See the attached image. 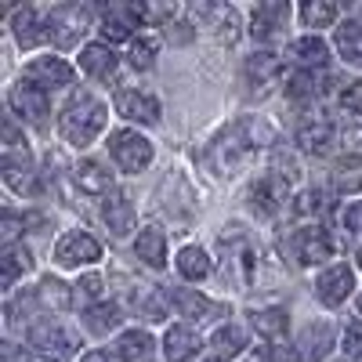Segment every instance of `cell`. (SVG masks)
<instances>
[{"label": "cell", "instance_id": "obj_1", "mask_svg": "<svg viewBox=\"0 0 362 362\" xmlns=\"http://www.w3.org/2000/svg\"><path fill=\"white\" fill-rule=\"evenodd\" d=\"M268 138H272V131L264 124H257V119H239L232 131H225L214 145H210V167L225 177L235 167H243L254 148H261V141H268Z\"/></svg>", "mask_w": 362, "mask_h": 362}, {"label": "cell", "instance_id": "obj_2", "mask_svg": "<svg viewBox=\"0 0 362 362\" xmlns=\"http://www.w3.org/2000/svg\"><path fill=\"white\" fill-rule=\"evenodd\" d=\"M102 127H105V105L90 95H76L58 116V131L69 145H90L102 134Z\"/></svg>", "mask_w": 362, "mask_h": 362}, {"label": "cell", "instance_id": "obj_3", "mask_svg": "<svg viewBox=\"0 0 362 362\" xmlns=\"http://www.w3.org/2000/svg\"><path fill=\"white\" fill-rule=\"evenodd\" d=\"M4 181L8 189L18 196H37L40 192V177L33 170V156H29L25 141L11 124H4Z\"/></svg>", "mask_w": 362, "mask_h": 362}, {"label": "cell", "instance_id": "obj_4", "mask_svg": "<svg viewBox=\"0 0 362 362\" xmlns=\"http://www.w3.org/2000/svg\"><path fill=\"white\" fill-rule=\"evenodd\" d=\"M283 254L297 264V268H312L319 261H326L334 254V239H329L326 228L308 225V228H297L290 239H283Z\"/></svg>", "mask_w": 362, "mask_h": 362}, {"label": "cell", "instance_id": "obj_5", "mask_svg": "<svg viewBox=\"0 0 362 362\" xmlns=\"http://www.w3.org/2000/svg\"><path fill=\"white\" fill-rule=\"evenodd\" d=\"M95 18V8L90 4H58L47 11V37L58 44V47H73L80 29H87V22Z\"/></svg>", "mask_w": 362, "mask_h": 362}, {"label": "cell", "instance_id": "obj_6", "mask_svg": "<svg viewBox=\"0 0 362 362\" xmlns=\"http://www.w3.org/2000/svg\"><path fill=\"white\" fill-rule=\"evenodd\" d=\"M29 351L47 358V362H66L76 351V337L62 322H37L29 329Z\"/></svg>", "mask_w": 362, "mask_h": 362}, {"label": "cell", "instance_id": "obj_7", "mask_svg": "<svg viewBox=\"0 0 362 362\" xmlns=\"http://www.w3.org/2000/svg\"><path fill=\"white\" fill-rule=\"evenodd\" d=\"M109 153H112L119 170L138 174V170H145L148 163H153V141H148L145 134H138V131H116L109 138Z\"/></svg>", "mask_w": 362, "mask_h": 362}, {"label": "cell", "instance_id": "obj_8", "mask_svg": "<svg viewBox=\"0 0 362 362\" xmlns=\"http://www.w3.org/2000/svg\"><path fill=\"white\" fill-rule=\"evenodd\" d=\"M283 66H279V54L276 51H254L247 54V62H243V83H247V95L254 98H264L272 83L279 80Z\"/></svg>", "mask_w": 362, "mask_h": 362}, {"label": "cell", "instance_id": "obj_9", "mask_svg": "<svg viewBox=\"0 0 362 362\" xmlns=\"http://www.w3.org/2000/svg\"><path fill=\"white\" fill-rule=\"evenodd\" d=\"M141 18H148L141 4H105L102 8V33H105V40H116V44L131 40L134 29H141Z\"/></svg>", "mask_w": 362, "mask_h": 362}, {"label": "cell", "instance_id": "obj_10", "mask_svg": "<svg viewBox=\"0 0 362 362\" xmlns=\"http://www.w3.org/2000/svg\"><path fill=\"white\" fill-rule=\"evenodd\" d=\"M98 257H102V243L87 232H66L54 247V261L62 268H80V264L98 261Z\"/></svg>", "mask_w": 362, "mask_h": 362}, {"label": "cell", "instance_id": "obj_11", "mask_svg": "<svg viewBox=\"0 0 362 362\" xmlns=\"http://www.w3.org/2000/svg\"><path fill=\"white\" fill-rule=\"evenodd\" d=\"M8 105H11V112L15 116H22L25 124H44L47 119V90H40L37 83H15L11 90H8Z\"/></svg>", "mask_w": 362, "mask_h": 362}, {"label": "cell", "instance_id": "obj_12", "mask_svg": "<svg viewBox=\"0 0 362 362\" xmlns=\"http://www.w3.org/2000/svg\"><path fill=\"white\" fill-rule=\"evenodd\" d=\"M351 290H355V272H351L348 264H329L326 272H319L315 297L322 300L326 308H337V305H344Z\"/></svg>", "mask_w": 362, "mask_h": 362}, {"label": "cell", "instance_id": "obj_13", "mask_svg": "<svg viewBox=\"0 0 362 362\" xmlns=\"http://www.w3.org/2000/svg\"><path fill=\"white\" fill-rule=\"evenodd\" d=\"M116 112L124 119H131V124H145V127L160 124V102L153 95H145V90H134V87L116 90Z\"/></svg>", "mask_w": 362, "mask_h": 362}, {"label": "cell", "instance_id": "obj_14", "mask_svg": "<svg viewBox=\"0 0 362 362\" xmlns=\"http://www.w3.org/2000/svg\"><path fill=\"white\" fill-rule=\"evenodd\" d=\"M286 192H290V181L279 177V174H261L254 185H250V206L257 210L261 218H272L276 210L286 203Z\"/></svg>", "mask_w": 362, "mask_h": 362}, {"label": "cell", "instance_id": "obj_15", "mask_svg": "<svg viewBox=\"0 0 362 362\" xmlns=\"http://www.w3.org/2000/svg\"><path fill=\"white\" fill-rule=\"evenodd\" d=\"M329 348H334V326H329V322H312V326H305V329L297 334V341H293L297 362H322V358L329 355Z\"/></svg>", "mask_w": 362, "mask_h": 362}, {"label": "cell", "instance_id": "obj_16", "mask_svg": "<svg viewBox=\"0 0 362 362\" xmlns=\"http://www.w3.org/2000/svg\"><path fill=\"white\" fill-rule=\"evenodd\" d=\"M293 138H297V145L305 148V153L322 156V153H329V145H334L337 127H334L329 116H308V119H300V127H297Z\"/></svg>", "mask_w": 362, "mask_h": 362}, {"label": "cell", "instance_id": "obj_17", "mask_svg": "<svg viewBox=\"0 0 362 362\" xmlns=\"http://www.w3.org/2000/svg\"><path fill=\"white\" fill-rule=\"evenodd\" d=\"M25 76H29V83H37L40 90H47V87H69L73 83V69H69L66 58H37Z\"/></svg>", "mask_w": 362, "mask_h": 362}, {"label": "cell", "instance_id": "obj_18", "mask_svg": "<svg viewBox=\"0 0 362 362\" xmlns=\"http://www.w3.org/2000/svg\"><path fill=\"white\" fill-rule=\"evenodd\" d=\"M116 355L124 362H156V341L145 329H124L116 337Z\"/></svg>", "mask_w": 362, "mask_h": 362}, {"label": "cell", "instance_id": "obj_19", "mask_svg": "<svg viewBox=\"0 0 362 362\" xmlns=\"http://www.w3.org/2000/svg\"><path fill=\"white\" fill-rule=\"evenodd\" d=\"M286 18H290V8L279 4V0H272V4H261V8H254L250 33H254L257 40H268V37H276L279 29L286 25Z\"/></svg>", "mask_w": 362, "mask_h": 362}, {"label": "cell", "instance_id": "obj_20", "mask_svg": "<svg viewBox=\"0 0 362 362\" xmlns=\"http://www.w3.org/2000/svg\"><path fill=\"white\" fill-rule=\"evenodd\" d=\"M199 348H203V341L192 334L189 326H170L167 337H163V355H167V362H189Z\"/></svg>", "mask_w": 362, "mask_h": 362}, {"label": "cell", "instance_id": "obj_21", "mask_svg": "<svg viewBox=\"0 0 362 362\" xmlns=\"http://www.w3.org/2000/svg\"><path fill=\"white\" fill-rule=\"evenodd\" d=\"M80 69L95 80H112L116 76V54L105 44H87L80 51Z\"/></svg>", "mask_w": 362, "mask_h": 362}, {"label": "cell", "instance_id": "obj_22", "mask_svg": "<svg viewBox=\"0 0 362 362\" xmlns=\"http://www.w3.org/2000/svg\"><path fill=\"white\" fill-rule=\"evenodd\" d=\"M102 221L109 225V232L116 239H124L134 232V206L127 203V196H109V203L102 206Z\"/></svg>", "mask_w": 362, "mask_h": 362}, {"label": "cell", "instance_id": "obj_23", "mask_svg": "<svg viewBox=\"0 0 362 362\" xmlns=\"http://www.w3.org/2000/svg\"><path fill=\"white\" fill-rule=\"evenodd\" d=\"M322 83H326V76H322L319 69H293V73L286 76V98H293V102L319 98L322 90H326Z\"/></svg>", "mask_w": 362, "mask_h": 362}, {"label": "cell", "instance_id": "obj_24", "mask_svg": "<svg viewBox=\"0 0 362 362\" xmlns=\"http://www.w3.org/2000/svg\"><path fill=\"white\" fill-rule=\"evenodd\" d=\"M73 181L87 192V196H98V192H112V174H105L102 163L95 160H83L73 167Z\"/></svg>", "mask_w": 362, "mask_h": 362}, {"label": "cell", "instance_id": "obj_25", "mask_svg": "<svg viewBox=\"0 0 362 362\" xmlns=\"http://www.w3.org/2000/svg\"><path fill=\"white\" fill-rule=\"evenodd\" d=\"M44 29H47V22L40 18V11H33V8H22L18 15H15V40H18V47H37L47 33H44Z\"/></svg>", "mask_w": 362, "mask_h": 362}, {"label": "cell", "instance_id": "obj_26", "mask_svg": "<svg viewBox=\"0 0 362 362\" xmlns=\"http://www.w3.org/2000/svg\"><path fill=\"white\" fill-rule=\"evenodd\" d=\"M250 334H247V326H239V322H225L214 329V337H210V348H214L221 358H232L247 348Z\"/></svg>", "mask_w": 362, "mask_h": 362}, {"label": "cell", "instance_id": "obj_27", "mask_svg": "<svg viewBox=\"0 0 362 362\" xmlns=\"http://www.w3.org/2000/svg\"><path fill=\"white\" fill-rule=\"evenodd\" d=\"M290 58L300 69H322L326 58H329V47L319 37H300V40L290 44Z\"/></svg>", "mask_w": 362, "mask_h": 362}, {"label": "cell", "instance_id": "obj_28", "mask_svg": "<svg viewBox=\"0 0 362 362\" xmlns=\"http://www.w3.org/2000/svg\"><path fill=\"white\" fill-rule=\"evenodd\" d=\"M134 254L148 264V268H163L167 264V239L160 228H145L134 243Z\"/></svg>", "mask_w": 362, "mask_h": 362}, {"label": "cell", "instance_id": "obj_29", "mask_svg": "<svg viewBox=\"0 0 362 362\" xmlns=\"http://www.w3.org/2000/svg\"><path fill=\"white\" fill-rule=\"evenodd\" d=\"M334 44H337V51H341V58L348 66H362V22L358 18H351L337 29Z\"/></svg>", "mask_w": 362, "mask_h": 362}, {"label": "cell", "instance_id": "obj_30", "mask_svg": "<svg viewBox=\"0 0 362 362\" xmlns=\"http://www.w3.org/2000/svg\"><path fill=\"white\" fill-rule=\"evenodd\" d=\"M33 268V257H29L22 247H4V254H0V286L11 290L18 283L22 272Z\"/></svg>", "mask_w": 362, "mask_h": 362}, {"label": "cell", "instance_id": "obj_31", "mask_svg": "<svg viewBox=\"0 0 362 362\" xmlns=\"http://www.w3.org/2000/svg\"><path fill=\"white\" fill-rule=\"evenodd\" d=\"M250 319H254V329L268 341H279L290 329V312L286 308H261V312H250Z\"/></svg>", "mask_w": 362, "mask_h": 362}, {"label": "cell", "instance_id": "obj_32", "mask_svg": "<svg viewBox=\"0 0 362 362\" xmlns=\"http://www.w3.org/2000/svg\"><path fill=\"white\" fill-rule=\"evenodd\" d=\"M177 272L185 279H192V283H199V279H206L210 272H214V264H210V254L203 250V247H185L177 254Z\"/></svg>", "mask_w": 362, "mask_h": 362}, {"label": "cell", "instance_id": "obj_33", "mask_svg": "<svg viewBox=\"0 0 362 362\" xmlns=\"http://www.w3.org/2000/svg\"><path fill=\"white\" fill-rule=\"evenodd\" d=\"M116 322H119V308L109 305V300H102V305H90V308L83 312V326H87V334H95V337L116 329Z\"/></svg>", "mask_w": 362, "mask_h": 362}, {"label": "cell", "instance_id": "obj_34", "mask_svg": "<svg viewBox=\"0 0 362 362\" xmlns=\"http://www.w3.org/2000/svg\"><path fill=\"white\" fill-rule=\"evenodd\" d=\"M334 185L337 192H362V156H344L334 167Z\"/></svg>", "mask_w": 362, "mask_h": 362}, {"label": "cell", "instance_id": "obj_35", "mask_svg": "<svg viewBox=\"0 0 362 362\" xmlns=\"http://www.w3.org/2000/svg\"><path fill=\"white\" fill-rule=\"evenodd\" d=\"M174 308L185 319H206V315L218 312V305H210V300L196 290H174Z\"/></svg>", "mask_w": 362, "mask_h": 362}, {"label": "cell", "instance_id": "obj_36", "mask_svg": "<svg viewBox=\"0 0 362 362\" xmlns=\"http://www.w3.org/2000/svg\"><path fill=\"white\" fill-rule=\"evenodd\" d=\"M138 312L148 319V322H160L167 315V300H163V290L156 286H145V293L138 297Z\"/></svg>", "mask_w": 362, "mask_h": 362}, {"label": "cell", "instance_id": "obj_37", "mask_svg": "<svg viewBox=\"0 0 362 362\" xmlns=\"http://www.w3.org/2000/svg\"><path fill=\"white\" fill-rule=\"evenodd\" d=\"M156 51H160V40L156 37H138L134 44H131V66L134 69H148V66H153L156 62Z\"/></svg>", "mask_w": 362, "mask_h": 362}, {"label": "cell", "instance_id": "obj_38", "mask_svg": "<svg viewBox=\"0 0 362 362\" xmlns=\"http://www.w3.org/2000/svg\"><path fill=\"white\" fill-rule=\"evenodd\" d=\"M293 210H297L300 218H322L329 206H326V196H322L319 189H308V192H300V196H297Z\"/></svg>", "mask_w": 362, "mask_h": 362}, {"label": "cell", "instance_id": "obj_39", "mask_svg": "<svg viewBox=\"0 0 362 362\" xmlns=\"http://www.w3.org/2000/svg\"><path fill=\"white\" fill-rule=\"evenodd\" d=\"M300 18H305L312 29H315V25H329V22H337V8H334V4H315V0H308V4H300Z\"/></svg>", "mask_w": 362, "mask_h": 362}, {"label": "cell", "instance_id": "obj_40", "mask_svg": "<svg viewBox=\"0 0 362 362\" xmlns=\"http://www.w3.org/2000/svg\"><path fill=\"white\" fill-rule=\"evenodd\" d=\"M40 297L47 300V305H58V308H66L69 300H73L69 286H66V283H54V279H44V283H40Z\"/></svg>", "mask_w": 362, "mask_h": 362}, {"label": "cell", "instance_id": "obj_41", "mask_svg": "<svg viewBox=\"0 0 362 362\" xmlns=\"http://www.w3.org/2000/svg\"><path fill=\"white\" fill-rule=\"evenodd\" d=\"M344 358L348 362H362V322H351L348 329H344Z\"/></svg>", "mask_w": 362, "mask_h": 362}, {"label": "cell", "instance_id": "obj_42", "mask_svg": "<svg viewBox=\"0 0 362 362\" xmlns=\"http://www.w3.org/2000/svg\"><path fill=\"white\" fill-rule=\"evenodd\" d=\"M76 290H80L83 300H98V297H102V276H95V272H90V276H83V279L76 283Z\"/></svg>", "mask_w": 362, "mask_h": 362}, {"label": "cell", "instance_id": "obj_43", "mask_svg": "<svg viewBox=\"0 0 362 362\" xmlns=\"http://www.w3.org/2000/svg\"><path fill=\"white\" fill-rule=\"evenodd\" d=\"M341 105H344V109H355V112H362V80L348 83V90L341 95Z\"/></svg>", "mask_w": 362, "mask_h": 362}, {"label": "cell", "instance_id": "obj_44", "mask_svg": "<svg viewBox=\"0 0 362 362\" xmlns=\"http://www.w3.org/2000/svg\"><path fill=\"white\" fill-rule=\"evenodd\" d=\"M344 225H348L351 232L362 235V203H351V206L344 210Z\"/></svg>", "mask_w": 362, "mask_h": 362}, {"label": "cell", "instance_id": "obj_45", "mask_svg": "<svg viewBox=\"0 0 362 362\" xmlns=\"http://www.w3.org/2000/svg\"><path fill=\"white\" fill-rule=\"evenodd\" d=\"M174 29H189V25H174V22H167V37H174ZM192 40V33H177V44H189Z\"/></svg>", "mask_w": 362, "mask_h": 362}, {"label": "cell", "instance_id": "obj_46", "mask_svg": "<svg viewBox=\"0 0 362 362\" xmlns=\"http://www.w3.org/2000/svg\"><path fill=\"white\" fill-rule=\"evenodd\" d=\"M80 362H112V358H109L105 351H87V355H83Z\"/></svg>", "mask_w": 362, "mask_h": 362}, {"label": "cell", "instance_id": "obj_47", "mask_svg": "<svg viewBox=\"0 0 362 362\" xmlns=\"http://www.w3.org/2000/svg\"><path fill=\"white\" fill-rule=\"evenodd\" d=\"M4 362H18V355H15V348H11V344H4Z\"/></svg>", "mask_w": 362, "mask_h": 362}, {"label": "cell", "instance_id": "obj_48", "mask_svg": "<svg viewBox=\"0 0 362 362\" xmlns=\"http://www.w3.org/2000/svg\"><path fill=\"white\" fill-rule=\"evenodd\" d=\"M358 312H362V293H358Z\"/></svg>", "mask_w": 362, "mask_h": 362}, {"label": "cell", "instance_id": "obj_49", "mask_svg": "<svg viewBox=\"0 0 362 362\" xmlns=\"http://www.w3.org/2000/svg\"><path fill=\"white\" fill-rule=\"evenodd\" d=\"M358 268H362V250H358Z\"/></svg>", "mask_w": 362, "mask_h": 362}, {"label": "cell", "instance_id": "obj_50", "mask_svg": "<svg viewBox=\"0 0 362 362\" xmlns=\"http://www.w3.org/2000/svg\"><path fill=\"white\" fill-rule=\"evenodd\" d=\"M214 362H218V358H214Z\"/></svg>", "mask_w": 362, "mask_h": 362}]
</instances>
